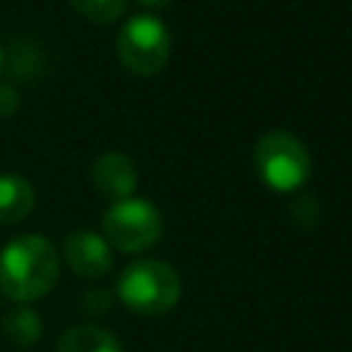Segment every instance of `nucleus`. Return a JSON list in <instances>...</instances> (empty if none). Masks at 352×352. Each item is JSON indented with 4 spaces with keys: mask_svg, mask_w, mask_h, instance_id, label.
I'll return each mask as SVG.
<instances>
[{
    "mask_svg": "<svg viewBox=\"0 0 352 352\" xmlns=\"http://www.w3.org/2000/svg\"><path fill=\"white\" fill-rule=\"evenodd\" d=\"M55 245L41 234H19L0 250V294L25 305L44 297L58 283Z\"/></svg>",
    "mask_w": 352,
    "mask_h": 352,
    "instance_id": "1",
    "label": "nucleus"
},
{
    "mask_svg": "<svg viewBox=\"0 0 352 352\" xmlns=\"http://www.w3.org/2000/svg\"><path fill=\"white\" fill-rule=\"evenodd\" d=\"M102 236L113 250L140 253L162 236V214L146 198L116 201L102 214Z\"/></svg>",
    "mask_w": 352,
    "mask_h": 352,
    "instance_id": "5",
    "label": "nucleus"
},
{
    "mask_svg": "<svg viewBox=\"0 0 352 352\" xmlns=\"http://www.w3.org/2000/svg\"><path fill=\"white\" fill-rule=\"evenodd\" d=\"M258 179L275 192L300 190L311 179V154L302 140L286 129L264 132L253 148Z\"/></svg>",
    "mask_w": 352,
    "mask_h": 352,
    "instance_id": "3",
    "label": "nucleus"
},
{
    "mask_svg": "<svg viewBox=\"0 0 352 352\" xmlns=\"http://www.w3.org/2000/svg\"><path fill=\"white\" fill-rule=\"evenodd\" d=\"M55 352H124V349L110 330L99 324H74L58 338Z\"/></svg>",
    "mask_w": 352,
    "mask_h": 352,
    "instance_id": "9",
    "label": "nucleus"
},
{
    "mask_svg": "<svg viewBox=\"0 0 352 352\" xmlns=\"http://www.w3.org/2000/svg\"><path fill=\"white\" fill-rule=\"evenodd\" d=\"M118 300L140 314V316H160L168 314L182 297V278L179 272L160 258H140L132 261L118 278Z\"/></svg>",
    "mask_w": 352,
    "mask_h": 352,
    "instance_id": "2",
    "label": "nucleus"
},
{
    "mask_svg": "<svg viewBox=\"0 0 352 352\" xmlns=\"http://www.w3.org/2000/svg\"><path fill=\"white\" fill-rule=\"evenodd\" d=\"M0 72H3V50H0Z\"/></svg>",
    "mask_w": 352,
    "mask_h": 352,
    "instance_id": "15",
    "label": "nucleus"
},
{
    "mask_svg": "<svg viewBox=\"0 0 352 352\" xmlns=\"http://www.w3.org/2000/svg\"><path fill=\"white\" fill-rule=\"evenodd\" d=\"M69 6L85 16L88 22H96V25H110L116 22L124 8H126V0H69Z\"/></svg>",
    "mask_w": 352,
    "mask_h": 352,
    "instance_id": "11",
    "label": "nucleus"
},
{
    "mask_svg": "<svg viewBox=\"0 0 352 352\" xmlns=\"http://www.w3.org/2000/svg\"><path fill=\"white\" fill-rule=\"evenodd\" d=\"M170 33L154 14H135L124 22L116 38L118 60L135 77H154L162 72L170 58Z\"/></svg>",
    "mask_w": 352,
    "mask_h": 352,
    "instance_id": "4",
    "label": "nucleus"
},
{
    "mask_svg": "<svg viewBox=\"0 0 352 352\" xmlns=\"http://www.w3.org/2000/svg\"><path fill=\"white\" fill-rule=\"evenodd\" d=\"M0 330H3V338H6L11 346H16V349H30V346L38 344V338H41V333H44V324H41L38 311H33V308H28V305H19V308H14V311H8V314L3 316Z\"/></svg>",
    "mask_w": 352,
    "mask_h": 352,
    "instance_id": "10",
    "label": "nucleus"
},
{
    "mask_svg": "<svg viewBox=\"0 0 352 352\" xmlns=\"http://www.w3.org/2000/svg\"><path fill=\"white\" fill-rule=\"evenodd\" d=\"M138 3H143V6H162V3H168V0H138Z\"/></svg>",
    "mask_w": 352,
    "mask_h": 352,
    "instance_id": "14",
    "label": "nucleus"
},
{
    "mask_svg": "<svg viewBox=\"0 0 352 352\" xmlns=\"http://www.w3.org/2000/svg\"><path fill=\"white\" fill-rule=\"evenodd\" d=\"M36 206L33 184L19 173H0V226L25 220Z\"/></svg>",
    "mask_w": 352,
    "mask_h": 352,
    "instance_id": "8",
    "label": "nucleus"
},
{
    "mask_svg": "<svg viewBox=\"0 0 352 352\" xmlns=\"http://www.w3.org/2000/svg\"><path fill=\"white\" fill-rule=\"evenodd\" d=\"M63 258L80 278H104L113 270V248L91 228H74L66 234Z\"/></svg>",
    "mask_w": 352,
    "mask_h": 352,
    "instance_id": "6",
    "label": "nucleus"
},
{
    "mask_svg": "<svg viewBox=\"0 0 352 352\" xmlns=\"http://www.w3.org/2000/svg\"><path fill=\"white\" fill-rule=\"evenodd\" d=\"M82 308L88 311V314H104L107 308H110V294L107 292H85L82 294Z\"/></svg>",
    "mask_w": 352,
    "mask_h": 352,
    "instance_id": "12",
    "label": "nucleus"
},
{
    "mask_svg": "<svg viewBox=\"0 0 352 352\" xmlns=\"http://www.w3.org/2000/svg\"><path fill=\"white\" fill-rule=\"evenodd\" d=\"M91 182L102 198H110L116 204V201L132 198V192L138 187V168L126 154L104 151L102 157H96V162L91 168Z\"/></svg>",
    "mask_w": 352,
    "mask_h": 352,
    "instance_id": "7",
    "label": "nucleus"
},
{
    "mask_svg": "<svg viewBox=\"0 0 352 352\" xmlns=\"http://www.w3.org/2000/svg\"><path fill=\"white\" fill-rule=\"evenodd\" d=\"M16 107H19V94L11 85L0 82V116H11L16 113Z\"/></svg>",
    "mask_w": 352,
    "mask_h": 352,
    "instance_id": "13",
    "label": "nucleus"
}]
</instances>
